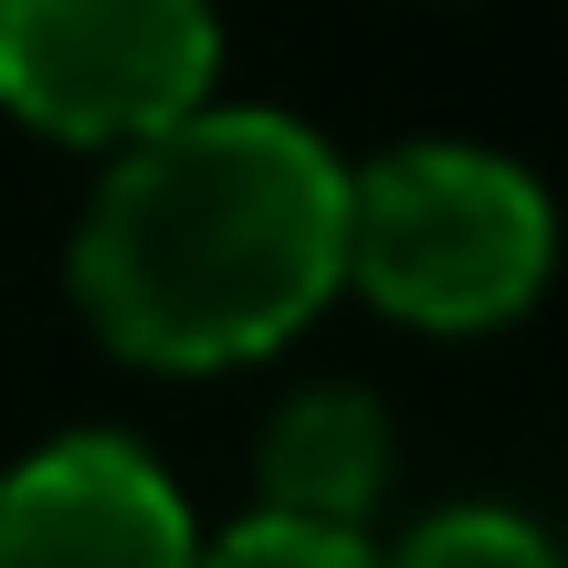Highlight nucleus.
Segmentation results:
<instances>
[{
  "mask_svg": "<svg viewBox=\"0 0 568 568\" xmlns=\"http://www.w3.org/2000/svg\"><path fill=\"white\" fill-rule=\"evenodd\" d=\"M347 169L274 105H190L126 138L74 232V305L138 368H243L337 295Z\"/></svg>",
  "mask_w": 568,
  "mask_h": 568,
  "instance_id": "obj_1",
  "label": "nucleus"
},
{
  "mask_svg": "<svg viewBox=\"0 0 568 568\" xmlns=\"http://www.w3.org/2000/svg\"><path fill=\"white\" fill-rule=\"evenodd\" d=\"M337 284H368L400 326H506L548 284V201L485 148H389L347 169Z\"/></svg>",
  "mask_w": 568,
  "mask_h": 568,
  "instance_id": "obj_2",
  "label": "nucleus"
},
{
  "mask_svg": "<svg viewBox=\"0 0 568 568\" xmlns=\"http://www.w3.org/2000/svg\"><path fill=\"white\" fill-rule=\"evenodd\" d=\"M211 95V0H0V105L42 138L126 148Z\"/></svg>",
  "mask_w": 568,
  "mask_h": 568,
  "instance_id": "obj_3",
  "label": "nucleus"
},
{
  "mask_svg": "<svg viewBox=\"0 0 568 568\" xmlns=\"http://www.w3.org/2000/svg\"><path fill=\"white\" fill-rule=\"evenodd\" d=\"M190 506L138 443L63 432L0 474V568H190Z\"/></svg>",
  "mask_w": 568,
  "mask_h": 568,
  "instance_id": "obj_4",
  "label": "nucleus"
},
{
  "mask_svg": "<svg viewBox=\"0 0 568 568\" xmlns=\"http://www.w3.org/2000/svg\"><path fill=\"white\" fill-rule=\"evenodd\" d=\"M389 485V410L368 389L326 379L264 422V506L274 516H316V527H358Z\"/></svg>",
  "mask_w": 568,
  "mask_h": 568,
  "instance_id": "obj_5",
  "label": "nucleus"
},
{
  "mask_svg": "<svg viewBox=\"0 0 568 568\" xmlns=\"http://www.w3.org/2000/svg\"><path fill=\"white\" fill-rule=\"evenodd\" d=\"M379 568H558V558H548V537H537L527 516L453 506V516H432V527H410L400 558H379Z\"/></svg>",
  "mask_w": 568,
  "mask_h": 568,
  "instance_id": "obj_6",
  "label": "nucleus"
},
{
  "mask_svg": "<svg viewBox=\"0 0 568 568\" xmlns=\"http://www.w3.org/2000/svg\"><path fill=\"white\" fill-rule=\"evenodd\" d=\"M190 568H379L368 558L358 527H316V516H253V527H232L222 548H201Z\"/></svg>",
  "mask_w": 568,
  "mask_h": 568,
  "instance_id": "obj_7",
  "label": "nucleus"
}]
</instances>
